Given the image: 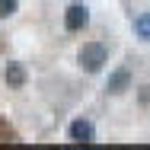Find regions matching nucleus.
<instances>
[{"label":"nucleus","mask_w":150,"mask_h":150,"mask_svg":"<svg viewBox=\"0 0 150 150\" xmlns=\"http://www.w3.org/2000/svg\"><path fill=\"white\" fill-rule=\"evenodd\" d=\"M86 23H90V10H86L83 3H70L67 13H64V29L67 32H80V29H86Z\"/></svg>","instance_id":"2"},{"label":"nucleus","mask_w":150,"mask_h":150,"mask_svg":"<svg viewBox=\"0 0 150 150\" xmlns=\"http://www.w3.org/2000/svg\"><path fill=\"white\" fill-rule=\"evenodd\" d=\"M26 80H29V74H26V67H23V64H16V61H13V64H6V67H3V83H6V86L23 90V86H26Z\"/></svg>","instance_id":"4"},{"label":"nucleus","mask_w":150,"mask_h":150,"mask_svg":"<svg viewBox=\"0 0 150 150\" xmlns=\"http://www.w3.org/2000/svg\"><path fill=\"white\" fill-rule=\"evenodd\" d=\"M67 134H70V141H77V144H93V137H96V131H93V121H86V118L70 121Z\"/></svg>","instance_id":"3"},{"label":"nucleus","mask_w":150,"mask_h":150,"mask_svg":"<svg viewBox=\"0 0 150 150\" xmlns=\"http://www.w3.org/2000/svg\"><path fill=\"white\" fill-rule=\"evenodd\" d=\"M13 13H16V0H0V19H6Z\"/></svg>","instance_id":"8"},{"label":"nucleus","mask_w":150,"mask_h":150,"mask_svg":"<svg viewBox=\"0 0 150 150\" xmlns=\"http://www.w3.org/2000/svg\"><path fill=\"white\" fill-rule=\"evenodd\" d=\"M128 86H131V70H128V67H118V70L109 77V83H105V90L112 93V96H121Z\"/></svg>","instance_id":"5"},{"label":"nucleus","mask_w":150,"mask_h":150,"mask_svg":"<svg viewBox=\"0 0 150 150\" xmlns=\"http://www.w3.org/2000/svg\"><path fill=\"white\" fill-rule=\"evenodd\" d=\"M141 102H150V86H144V90H141Z\"/></svg>","instance_id":"9"},{"label":"nucleus","mask_w":150,"mask_h":150,"mask_svg":"<svg viewBox=\"0 0 150 150\" xmlns=\"http://www.w3.org/2000/svg\"><path fill=\"white\" fill-rule=\"evenodd\" d=\"M105 58H109V51H105V45H102V42H86V45L80 48V54H77L80 67H83V70H90V74L102 70Z\"/></svg>","instance_id":"1"},{"label":"nucleus","mask_w":150,"mask_h":150,"mask_svg":"<svg viewBox=\"0 0 150 150\" xmlns=\"http://www.w3.org/2000/svg\"><path fill=\"white\" fill-rule=\"evenodd\" d=\"M16 141H19V137H16V131L0 118V144H16Z\"/></svg>","instance_id":"7"},{"label":"nucleus","mask_w":150,"mask_h":150,"mask_svg":"<svg viewBox=\"0 0 150 150\" xmlns=\"http://www.w3.org/2000/svg\"><path fill=\"white\" fill-rule=\"evenodd\" d=\"M134 32H137L144 42H150V13H141V16L134 19Z\"/></svg>","instance_id":"6"}]
</instances>
